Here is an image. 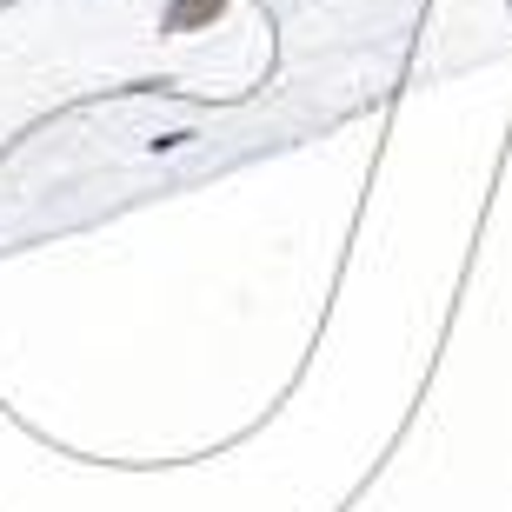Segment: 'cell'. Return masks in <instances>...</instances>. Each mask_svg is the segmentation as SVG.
Listing matches in <instances>:
<instances>
[{
  "label": "cell",
  "instance_id": "cell-1",
  "mask_svg": "<svg viewBox=\"0 0 512 512\" xmlns=\"http://www.w3.org/2000/svg\"><path fill=\"white\" fill-rule=\"evenodd\" d=\"M227 14V0H167L160 7V34L187 40V34H213V20Z\"/></svg>",
  "mask_w": 512,
  "mask_h": 512
},
{
  "label": "cell",
  "instance_id": "cell-2",
  "mask_svg": "<svg viewBox=\"0 0 512 512\" xmlns=\"http://www.w3.org/2000/svg\"><path fill=\"white\" fill-rule=\"evenodd\" d=\"M187 140H193L187 127H173V133H160V140H147V147H153V153H173V147H187Z\"/></svg>",
  "mask_w": 512,
  "mask_h": 512
}]
</instances>
